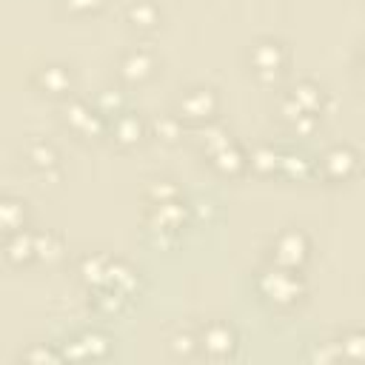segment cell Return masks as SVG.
I'll return each mask as SVG.
<instances>
[{"label": "cell", "instance_id": "cell-1", "mask_svg": "<svg viewBox=\"0 0 365 365\" xmlns=\"http://www.w3.org/2000/svg\"><path fill=\"white\" fill-rule=\"evenodd\" d=\"M257 291L274 308H294V305H299L305 299L308 285H305V279H302L299 271L282 268V265H274L271 262L265 271H259Z\"/></svg>", "mask_w": 365, "mask_h": 365}, {"label": "cell", "instance_id": "cell-2", "mask_svg": "<svg viewBox=\"0 0 365 365\" xmlns=\"http://www.w3.org/2000/svg\"><path fill=\"white\" fill-rule=\"evenodd\" d=\"M248 63H251V71L257 74V80L274 83L288 68V48L277 37H259L248 48Z\"/></svg>", "mask_w": 365, "mask_h": 365}, {"label": "cell", "instance_id": "cell-3", "mask_svg": "<svg viewBox=\"0 0 365 365\" xmlns=\"http://www.w3.org/2000/svg\"><path fill=\"white\" fill-rule=\"evenodd\" d=\"M197 345H200V354L220 362V359H231L240 348V334L231 322L225 319H211L200 328L197 334Z\"/></svg>", "mask_w": 365, "mask_h": 365}, {"label": "cell", "instance_id": "cell-4", "mask_svg": "<svg viewBox=\"0 0 365 365\" xmlns=\"http://www.w3.org/2000/svg\"><path fill=\"white\" fill-rule=\"evenodd\" d=\"M311 257V240L305 237V231L299 228H282L274 240H271V262L282 265V268H294L299 271Z\"/></svg>", "mask_w": 365, "mask_h": 365}, {"label": "cell", "instance_id": "cell-5", "mask_svg": "<svg viewBox=\"0 0 365 365\" xmlns=\"http://www.w3.org/2000/svg\"><path fill=\"white\" fill-rule=\"evenodd\" d=\"M356 151L348 143H336L331 148H325L317 160H314V174L322 177L325 182H345L351 180V174L356 171Z\"/></svg>", "mask_w": 365, "mask_h": 365}, {"label": "cell", "instance_id": "cell-6", "mask_svg": "<svg viewBox=\"0 0 365 365\" xmlns=\"http://www.w3.org/2000/svg\"><path fill=\"white\" fill-rule=\"evenodd\" d=\"M217 108H220V97L211 86H191L180 94V103H177V114L182 117V123H208L217 117Z\"/></svg>", "mask_w": 365, "mask_h": 365}, {"label": "cell", "instance_id": "cell-7", "mask_svg": "<svg viewBox=\"0 0 365 365\" xmlns=\"http://www.w3.org/2000/svg\"><path fill=\"white\" fill-rule=\"evenodd\" d=\"M279 108H282V117L285 120H294L299 114H317V117H322V111H325V91L314 80H299L282 97Z\"/></svg>", "mask_w": 365, "mask_h": 365}, {"label": "cell", "instance_id": "cell-8", "mask_svg": "<svg viewBox=\"0 0 365 365\" xmlns=\"http://www.w3.org/2000/svg\"><path fill=\"white\" fill-rule=\"evenodd\" d=\"M185 220H188V205L180 202V197L165 200V202H151V208L145 214L148 228L160 237H177L182 231Z\"/></svg>", "mask_w": 365, "mask_h": 365}, {"label": "cell", "instance_id": "cell-9", "mask_svg": "<svg viewBox=\"0 0 365 365\" xmlns=\"http://www.w3.org/2000/svg\"><path fill=\"white\" fill-rule=\"evenodd\" d=\"M63 120L80 137H100L108 128V120L91 103H86V100H68L66 108H63Z\"/></svg>", "mask_w": 365, "mask_h": 365}, {"label": "cell", "instance_id": "cell-10", "mask_svg": "<svg viewBox=\"0 0 365 365\" xmlns=\"http://www.w3.org/2000/svg\"><path fill=\"white\" fill-rule=\"evenodd\" d=\"M106 131L114 137V143H117V145L131 148V145H137V143L145 137L148 123H145L137 111L123 108V111H117L114 117H108V128H106Z\"/></svg>", "mask_w": 365, "mask_h": 365}, {"label": "cell", "instance_id": "cell-11", "mask_svg": "<svg viewBox=\"0 0 365 365\" xmlns=\"http://www.w3.org/2000/svg\"><path fill=\"white\" fill-rule=\"evenodd\" d=\"M154 71H157V57H154V51H148V48H143V46L128 48V51L120 57V63H117V74H120L125 83H143V80H148Z\"/></svg>", "mask_w": 365, "mask_h": 365}, {"label": "cell", "instance_id": "cell-12", "mask_svg": "<svg viewBox=\"0 0 365 365\" xmlns=\"http://www.w3.org/2000/svg\"><path fill=\"white\" fill-rule=\"evenodd\" d=\"M31 83H34L43 94L66 97V94L71 91L74 77H71V68H68V66H63V63H46V66H40V68L34 71Z\"/></svg>", "mask_w": 365, "mask_h": 365}, {"label": "cell", "instance_id": "cell-13", "mask_svg": "<svg viewBox=\"0 0 365 365\" xmlns=\"http://www.w3.org/2000/svg\"><path fill=\"white\" fill-rule=\"evenodd\" d=\"M66 356H74V359H100V356H108L111 354V336H106L103 331H83L77 334L74 339H68V345L63 348Z\"/></svg>", "mask_w": 365, "mask_h": 365}, {"label": "cell", "instance_id": "cell-14", "mask_svg": "<svg viewBox=\"0 0 365 365\" xmlns=\"http://www.w3.org/2000/svg\"><path fill=\"white\" fill-rule=\"evenodd\" d=\"M3 257H6L11 265H26V262H31V259H34V231L17 228V231L6 234Z\"/></svg>", "mask_w": 365, "mask_h": 365}, {"label": "cell", "instance_id": "cell-15", "mask_svg": "<svg viewBox=\"0 0 365 365\" xmlns=\"http://www.w3.org/2000/svg\"><path fill=\"white\" fill-rule=\"evenodd\" d=\"M125 20L137 31H154L160 26V20H163V11H160L157 0H128Z\"/></svg>", "mask_w": 365, "mask_h": 365}, {"label": "cell", "instance_id": "cell-16", "mask_svg": "<svg viewBox=\"0 0 365 365\" xmlns=\"http://www.w3.org/2000/svg\"><path fill=\"white\" fill-rule=\"evenodd\" d=\"M26 163L37 171V174H51L60 168V154L48 140H31L26 145Z\"/></svg>", "mask_w": 365, "mask_h": 365}, {"label": "cell", "instance_id": "cell-17", "mask_svg": "<svg viewBox=\"0 0 365 365\" xmlns=\"http://www.w3.org/2000/svg\"><path fill=\"white\" fill-rule=\"evenodd\" d=\"M208 160H211V165H214L220 174H228V177H234V174H240V171L248 168V154H245L234 140H231L228 145H222L217 154H211Z\"/></svg>", "mask_w": 365, "mask_h": 365}, {"label": "cell", "instance_id": "cell-18", "mask_svg": "<svg viewBox=\"0 0 365 365\" xmlns=\"http://www.w3.org/2000/svg\"><path fill=\"white\" fill-rule=\"evenodd\" d=\"M63 257H66V242L60 234H54V231H37L34 234V259L54 265Z\"/></svg>", "mask_w": 365, "mask_h": 365}, {"label": "cell", "instance_id": "cell-19", "mask_svg": "<svg viewBox=\"0 0 365 365\" xmlns=\"http://www.w3.org/2000/svg\"><path fill=\"white\" fill-rule=\"evenodd\" d=\"M108 262H111V257H108V254H103V251L86 254V257L80 259V265H77V274H80V279H83L88 288H97V285H103V282H106Z\"/></svg>", "mask_w": 365, "mask_h": 365}, {"label": "cell", "instance_id": "cell-20", "mask_svg": "<svg viewBox=\"0 0 365 365\" xmlns=\"http://www.w3.org/2000/svg\"><path fill=\"white\" fill-rule=\"evenodd\" d=\"M148 131L160 140V143H165V145H174L180 137H182V131H185V123H182V117L177 114V111H168V114H160V117H154L151 123H148Z\"/></svg>", "mask_w": 365, "mask_h": 365}, {"label": "cell", "instance_id": "cell-21", "mask_svg": "<svg viewBox=\"0 0 365 365\" xmlns=\"http://www.w3.org/2000/svg\"><path fill=\"white\" fill-rule=\"evenodd\" d=\"M279 174H285L291 180H305L314 174V160L302 151H294V148L279 151Z\"/></svg>", "mask_w": 365, "mask_h": 365}, {"label": "cell", "instance_id": "cell-22", "mask_svg": "<svg viewBox=\"0 0 365 365\" xmlns=\"http://www.w3.org/2000/svg\"><path fill=\"white\" fill-rule=\"evenodd\" d=\"M17 228H26V202L17 197H0V231L11 234Z\"/></svg>", "mask_w": 365, "mask_h": 365}, {"label": "cell", "instance_id": "cell-23", "mask_svg": "<svg viewBox=\"0 0 365 365\" xmlns=\"http://www.w3.org/2000/svg\"><path fill=\"white\" fill-rule=\"evenodd\" d=\"M279 151H282V148H277V145H271V143H259V145L248 154V165H251L257 174L268 177V174L279 171Z\"/></svg>", "mask_w": 365, "mask_h": 365}, {"label": "cell", "instance_id": "cell-24", "mask_svg": "<svg viewBox=\"0 0 365 365\" xmlns=\"http://www.w3.org/2000/svg\"><path fill=\"white\" fill-rule=\"evenodd\" d=\"M231 143V134H228V128L222 125V123H217V120H208V123H202L200 125V145H202V151L211 157V154H217L222 145H228Z\"/></svg>", "mask_w": 365, "mask_h": 365}, {"label": "cell", "instance_id": "cell-25", "mask_svg": "<svg viewBox=\"0 0 365 365\" xmlns=\"http://www.w3.org/2000/svg\"><path fill=\"white\" fill-rule=\"evenodd\" d=\"M168 348H171L174 356H182V359L200 354V345H197V334L194 331H174L171 339H168Z\"/></svg>", "mask_w": 365, "mask_h": 365}, {"label": "cell", "instance_id": "cell-26", "mask_svg": "<svg viewBox=\"0 0 365 365\" xmlns=\"http://www.w3.org/2000/svg\"><path fill=\"white\" fill-rule=\"evenodd\" d=\"M94 108L108 120V117H114L117 111H123L125 108V100H123V94L120 91H111V88H106V91H100L97 94V100H94Z\"/></svg>", "mask_w": 365, "mask_h": 365}, {"label": "cell", "instance_id": "cell-27", "mask_svg": "<svg viewBox=\"0 0 365 365\" xmlns=\"http://www.w3.org/2000/svg\"><path fill=\"white\" fill-rule=\"evenodd\" d=\"M336 345H339V356H345V359H362V354H365V336L359 331L342 334Z\"/></svg>", "mask_w": 365, "mask_h": 365}, {"label": "cell", "instance_id": "cell-28", "mask_svg": "<svg viewBox=\"0 0 365 365\" xmlns=\"http://www.w3.org/2000/svg\"><path fill=\"white\" fill-rule=\"evenodd\" d=\"M145 197H148L151 202H165V200L180 197V191H177V185H174L171 180H160V182H151V188L145 191Z\"/></svg>", "mask_w": 365, "mask_h": 365}, {"label": "cell", "instance_id": "cell-29", "mask_svg": "<svg viewBox=\"0 0 365 365\" xmlns=\"http://www.w3.org/2000/svg\"><path fill=\"white\" fill-rule=\"evenodd\" d=\"M66 6H68L74 14H94V11L103 6V0H66Z\"/></svg>", "mask_w": 365, "mask_h": 365}, {"label": "cell", "instance_id": "cell-30", "mask_svg": "<svg viewBox=\"0 0 365 365\" xmlns=\"http://www.w3.org/2000/svg\"><path fill=\"white\" fill-rule=\"evenodd\" d=\"M23 356L26 359H60L63 354L51 351V348H29V351H23Z\"/></svg>", "mask_w": 365, "mask_h": 365}]
</instances>
